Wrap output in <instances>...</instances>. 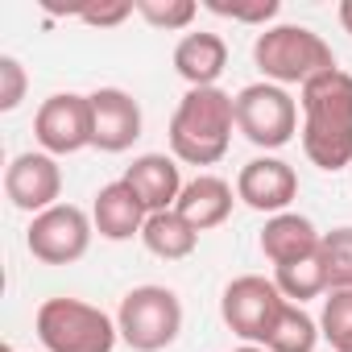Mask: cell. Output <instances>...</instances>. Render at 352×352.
I'll return each mask as SVG.
<instances>
[{
    "instance_id": "cell-30",
    "label": "cell",
    "mask_w": 352,
    "mask_h": 352,
    "mask_svg": "<svg viewBox=\"0 0 352 352\" xmlns=\"http://www.w3.org/2000/svg\"><path fill=\"white\" fill-rule=\"evenodd\" d=\"M348 352H352V348H348Z\"/></svg>"
},
{
    "instance_id": "cell-16",
    "label": "cell",
    "mask_w": 352,
    "mask_h": 352,
    "mask_svg": "<svg viewBox=\"0 0 352 352\" xmlns=\"http://www.w3.org/2000/svg\"><path fill=\"white\" fill-rule=\"evenodd\" d=\"M232 187L220 179V174H199V179H191L179 195V204H174V212H179L195 232H212L220 228L228 216H232Z\"/></svg>"
},
{
    "instance_id": "cell-15",
    "label": "cell",
    "mask_w": 352,
    "mask_h": 352,
    "mask_svg": "<svg viewBox=\"0 0 352 352\" xmlns=\"http://www.w3.org/2000/svg\"><path fill=\"white\" fill-rule=\"evenodd\" d=\"M319 241H323V232L298 212L270 216L265 228H261V253H265V261H274V270L290 265V261H302V257H315Z\"/></svg>"
},
{
    "instance_id": "cell-14",
    "label": "cell",
    "mask_w": 352,
    "mask_h": 352,
    "mask_svg": "<svg viewBox=\"0 0 352 352\" xmlns=\"http://www.w3.org/2000/svg\"><path fill=\"white\" fill-rule=\"evenodd\" d=\"M145 220H149V212H145V204L133 195V187L124 179L100 187V195L91 204V224H96V232L104 241H133V236H141Z\"/></svg>"
},
{
    "instance_id": "cell-18",
    "label": "cell",
    "mask_w": 352,
    "mask_h": 352,
    "mask_svg": "<svg viewBox=\"0 0 352 352\" xmlns=\"http://www.w3.org/2000/svg\"><path fill=\"white\" fill-rule=\"evenodd\" d=\"M141 241H145V249L153 253V257H162V261H183V257H191L195 253V245H199V232L179 216V212H153L149 220H145V228H141Z\"/></svg>"
},
{
    "instance_id": "cell-13",
    "label": "cell",
    "mask_w": 352,
    "mask_h": 352,
    "mask_svg": "<svg viewBox=\"0 0 352 352\" xmlns=\"http://www.w3.org/2000/svg\"><path fill=\"white\" fill-rule=\"evenodd\" d=\"M124 183L133 187V195L145 204V212H170L183 195V174H179V157L166 153H141L133 157V166L124 170Z\"/></svg>"
},
{
    "instance_id": "cell-6",
    "label": "cell",
    "mask_w": 352,
    "mask_h": 352,
    "mask_svg": "<svg viewBox=\"0 0 352 352\" xmlns=\"http://www.w3.org/2000/svg\"><path fill=\"white\" fill-rule=\"evenodd\" d=\"M236 129L257 149H282L298 133V104L278 83H249L236 96Z\"/></svg>"
},
{
    "instance_id": "cell-1",
    "label": "cell",
    "mask_w": 352,
    "mask_h": 352,
    "mask_svg": "<svg viewBox=\"0 0 352 352\" xmlns=\"http://www.w3.org/2000/svg\"><path fill=\"white\" fill-rule=\"evenodd\" d=\"M302 153L336 174L352 166V75L327 71L302 83Z\"/></svg>"
},
{
    "instance_id": "cell-11",
    "label": "cell",
    "mask_w": 352,
    "mask_h": 352,
    "mask_svg": "<svg viewBox=\"0 0 352 352\" xmlns=\"http://www.w3.org/2000/svg\"><path fill=\"white\" fill-rule=\"evenodd\" d=\"M236 199L253 212H270V216H282L294 199H298V174L290 162L282 157H253L241 166L236 174Z\"/></svg>"
},
{
    "instance_id": "cell-3",
    "label": "cell",
    "mask_w": 352,
    "mask_h": 352,
    "mask_svg": "<svg viewBox=\"0 0 352 352\" xmlns=\"http://www.w3.org/2000/svg\"><path fill=\"white\" fill-rule=\"evenodd\" d=\"M253 63L261 67L265 83H278V87H286V83H298L302 87L315 75L336 71L331 46L315 30H307V25H274V30L257 34Z\"/></svg>"
},
{
    "instance_id": "cell-29",
    "label": "cell",
    "mask_w": 352,
    "mask_h": 352,
    "mask_svg": "<svg viewBox=\"0 0 352 352\" xmlns=\"http://www.w3.org/2000/svg\"><path fill=\"white\" fill-rule=\"evenodd\" d=\"M0 352H17V348H9V344H5V348H0Z\"/></svg>"
},
{
    "instance_id": "cell-2",
    "label": "cell",
    "mask_w": 352,
    "mask_h": 352,
    "mask_svg": "<svg viewBox=\"0 0 352 352\" xmlns=\"http://www.w3.org/2000/svg\"><path fill=\"white\" fill-rule=\"evenodd\" d=\"M236 100L220 87H191L170 116V149L187 166H216L228 153Z\"/></svg>"
},
{
    "instance_id": "cell-4",
    "label": "cell",
    "mask_w": 352,
    "mask_h": 352,
    "mask_svg": "<svg viewBox=\"0 0 352 352\" xmlns=\"http://www.w3.org/2000/svg\"><path fill=\"white\" fill-rule=\"evenodd\" d=\"M34 327L46 352H112L120 336L116 319L83 298H46Z\"/></svg>"
},
{
    "instance_id": "cell-28",
    "label": "cell",
    "mask_w": 352,
    "mask_h": 352,
    "mask_svg": "<svg viewBox=\"0 0 352 352\" xmlns=\"http://www.w3.org/2000/svg\"><path fill=\"white\" fill-rule=\"evenodd\" d=\"M236 352H270V348H261V344H245V348H236Z\"/></svg>"
},
{
    "instance_id": "cell-27",
    "label": "cell",
    "mask_w": 352,
    "mask_h": 352,
    "mask_svg": "<svg viewBox=\"0 0 352 352\" xmlns=\"http://www.w3.org/2000/svg\"><path fill=\"white\" fill-rule=\"evenodd\" d=\"M340 25H344V34H352V0H340Z\"/></svg>"
},
{
    "instance_id": "cell-9",
    "label": "cell",
    "mask_w": 352,
    "mask_h": 352,
    "mask_svg": "<svg viewBox=\"0 0 352 352\" xmlns=\"http://www.w3.org/2000/svg\"><path fill=\"white\" fill-rule=\"evenodd\" d=\"M34 137H38L42 153H50V157L87 149L91 145V104H87V96L58 91V96L42 100V108L34 116Z\"/></svg>"
},
{
    "instance_id": "cell-5",
    "label": "cell",
    "mask_w": 352,
    "mask_h": 352,
    "mask_svg": "<svg viewBox=\"0 0 352 352\" xmlns=\"http://www.w3.org/2000/svg\"><path fill=\"white\" fill-rule=\"evenodd\" d=\"M116 327L133 352H162L183 331V302L170 286H137L120 298Z\"/></svg>"
},
{
    "instance_id": "cell-12",
    "label": "cell",
    "mask_w": 352,
    "mask_h": 352,
    "mask_svg": "<svg viewBox=\"0 0 352 352\" xmlns=\"http://www.w3.org/2000/svg\"><path fill=\"white\" fill-rule=\"evenodd\" d=\"M91 104V145L104 153H124L141 137V104L120 87H100L87 96Z\"/></svg>"
},
{
    "instance_id": "cell-22",
    "label": "cell",
    "mask_w": 352,
    "mask_h": 352,
    "mask_svg": "<svg viewBox=\"0 0 352 352\" xmlns=\"http://www.w3.org/2000/svg\"><path fill=\"white\" fill-rule=\"evenodd\" d=\"M319 331L336 352L352 348V290H327L323 298V315H319Z\"/></svg>"
},
{
    "instance_id": "cell-20",
    "label": "cell",
    "mask_w": 352,
    "mask_h": 352,
    "mask_svg": "<svg viewBox=\"0 0 352 352\" xmlns=\"http://www.w3.org/2000/svg\"><path fill=\"white\" fill-rule=\"evenodd\" d=\"M319 336H323L319 323H315L298 302H286V311L278 315V323H274L265 348H270V352H315Z\"/></svg>"
},
{
    "instance_id": "cell-26",
    "label": "cell",
    "mask_w": 352,
    "mask_h": 352,
    "mask_svg": "<svg viewBox=\"0 0 352 352\" xmlns=\"http://www.w3.org/2000/svg\"><path fill=\"white\" fill-rule=\"evenodd\" d=\"M137 9H133V0H116V5H79V21L87 25H100V30H112L120 21H129Z\"/></svg>"
},
{
    "instance_id": "cell-8",
    "label": "cell",
    "mask_w": 352,
    "mask_h": 352,
    "mask_svg": "<svg viewBox=\"0 0 352 352\" xmlns=\"http://www.w3.org/2000/svg\"><path fill=\"white\" fill-rule=\"evenodd\" d=\"M91 216L75 204H54L50 212L34 216L30 220V232H25V249L42 261V265H71L87 253L91 245Z\"/></svg>"
},
{
    "instance_id": "cell-25",
    "label": "cell",
    "mask_w": 352,
    "mask_h": 352,
    "mask_svg": "<svg viewBox=\"0 0 352 352\" xmlns=\"http://www.w3.org/2000/svg\"><path fill=\"white\" fill-rule=\"evenodd\" d=\"M25 67L13 58V54H0V112H13L21 100H25Z\"/></svg>"
},
{
    "instance_id": "cell-19",
    "label": "cell",
    "mask_w": 352,
    "mask_h": 352,
    "mask_svg": "<svg viewBox=\"0 0 352 352\" xmlns=\"http://www.w3.org/2000/svg\"><path fill=\"white\" fill-rule=\"evenodd\" d=\"M274 282H278L282 298H286V302H298V307H302L307 298L327 294V270H323L319 253H315V257H302V261H290V265H278V270H274Z\"/></svg>"
},
{
    "instance_id": "cell-21",
    "label": "cell",
    "mask_w": 352,
    "mask_h": 352,
    "mask_svg": "<svg viewBox=\"0 0 352 352\" xmlns=\"http://www.w3.org/2000/svg\"><path fill=\"white\" fill-rule=\"evenodd\" d=\"M319 261L327 270V290H352V228L323 232Z\"/></svg>"
},
{
    "instance_id": "cell-23",
    "label": "cell",
    "mask_w": 352,
    "mask_h": 352,
    "mask_svg": "<svg viewBox=\"0 0 352 352\" xmlns=\"http://www.w3.org/2000/svg\"><path fill=\"white\" fill-rule=\"evenodd\" d=\"M137 17H145L153 30H187L199 13L195 0H133Z\"/></svg>"
},
{
    "instance_id": "cell-10",
    "label": "cell",
    "mask_w": 352,
    "mask_h": 352,
    "mask_svg": "<svg viewBox=\"0 0 352 352\" xmlns=\"http://www.w3.org/2000/svg\"><path fill=\"white\" fill-rule=\"evenodd\" d=\"M5 195L13 208L30 212V216H42L58 204L63 195V170L50 153H17L5 170Z\"/></svg>"
},
{
    "instance_id": "cell-7",
    "label": "cell",
    "mask_w": 352,
    "mask_h": 352,
    "mask_svg": "<svg viewBox=\"0 0 352 352\" xmlns=\"http://www.w3.org/2000/svg\"><path fill=\"white\" fill-rule=\"evenodd\" d=\"M286 311V298L278 290L274 278H261V274H241L224 286V298H220V315L224 323L245 340V344H261L270 340L278 315Z\"/></svg>"
},
{
    "instance_id": "cell-24",
    "label": "cell",
    "mask_w": 352,
    "mask_h": 352,
    "mask_svg": "<svg viewBox=\"0 0 352 352\" xmlns=\"http://www.w3.org/2000/svg\"><path fill=\"white\" fill-rule=\"evenodd\" d=\"M204 9L228 21H245V25H265L278 17V0H253V5H228V0H204Z\"/></svg>"
},
{
    "instance_id": "cell-17",
    "label": "cell",
    "mask_w": 352,
    "mask_h": 352,
    "mask_svg": "<svg viewBox=\"0 0 352 352\" xmlns=\"http://www.w3.org/2000/svg\"><path fill=\"white\" fill-rule=\"evenodd\" d=\"M228 67V46L220 34H187L179 46H174V71H179L191 87H216V79Z\"/></svg>"
}]
</instances>
